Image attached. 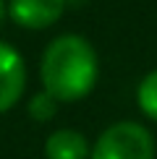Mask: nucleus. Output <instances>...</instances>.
Wrapping results in <instances>:
<instances>
[{
    "label": "nucleus",
    "mask_w": 157,
    "mask_h": 159,
    "mask_svg": "<svg viewBox=\"0 0 157 159\" xmlns=\"http://www.w3.org/2000/svg\"><path fill=\"white\" fill-rule=\"evenodd\" d=\"M89 159H155V138L144 125L121 120L100 133Z\"/></svg>",
    "instance_id": "2"
},
{
    "label": "nucleus",
    "mask_w": 157,
    "mask_h": 159,
    "mask_svg": "<svg viewBox=\"0 0 157 159\" xmlns=\"http://www.w3.org/2000/svg\"><path fill=\"white\" fill-rule=\"evenodd\" d=\"M55 112H58V99L55 97H50L47 91H39V94L31 97V102H29V115L34 117V120L39 123H47L55 117Z\"/></svg>",
    "instance_id": "7"
},
{
    "label": "nucleus",
    "mask_w": 157,
    "mask_h": 159,
    "mask_svg": "<svg viewBox=\"0 0 157 159\" xmlns=\"http://www.w3.org/2000/svg\"><path fill=\"white\" fill-rule=\"evenodd\" d=\"M5 11L16 26L29 31H42L60 21L65 0H8Z\"/></svg>",
    "instance_id": "4"
},
{
    "label": "nucleus",
    "mask_w": 157,
    "mask_h": 159,
    "mask_svg": "<svg viewBox=\"0 0 157 159\" xmlns=\"http://www.w3.org/2000/svg\"><path fill=\"white\" fill-rule=\"evenodd\" d=\"M45 157L47 159H89V141L78 130L60 128L47 136L45 141Z\"/></svg>",
    "instance_id": "5"
},
{
    "label": "nucleus",
    "mask_w": 157,
    "mask_h": 159,
    "mask_svg": "<svg viewBox=\"0 0 157 159\" xmlns=\"http://www.w3.org/2000/svg\"><path fill=\"white\" fill-rule=\"evenodd\" d=\"M3 18H5V3L0 0V24H3Z\"/></svg>",
    "instance_id": "8"
},
{
    "label": "nucleus",
    "mask_w": 157,
    "mask_h": 159,
    "mask_svg": "<svg viewBox=\"0 0 157 159\" xmlns=\"http://www.w3.org/2000/svg\"><path fill=\"white\" fill-rule=\"evenodd\" d=\"M100 76L97 52L89 39L78 34H60L45 47L39 60L42 89L58 102H78L92 94Z\"/></svg>",
    "instance_id": "1"
},
{
    "label": "nucleus",
    "mask_w": 157,
    "mask_h": 159,
    "mask_svg": "<svg viewBox=\"0 0 157 159\" xmlns=\"http://www.w3.org/2000/svg\"><path fill=\"white\" fill-rule=\"evenodd\" d=\"M26 89V63L13 44L0 42V115L16 107Z\"/></svg>",
    "instance_id": "3"
},
{
    "label": "nucleus",
    "mask_w": 157,
    "mask_h": 159,
    "mask_svg": "<svg viewBox=\"0 0 157 159\" xmlns=\"http://www.w3.org/2000/svg\"><path fill=\"white\" fill-rule=\"evenodd\" d=\"M136 102H139V110L144 115L157 123V68L141 78L139 89H136Z\"/></svg>",
    "instance_id": "6"
}]
</instances>
